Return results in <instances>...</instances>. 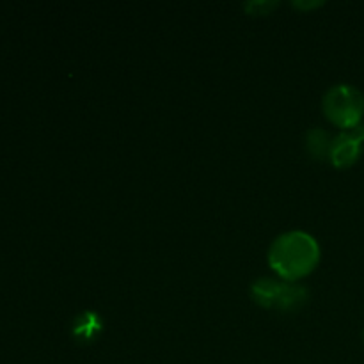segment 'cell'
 <instances>
[{"mask_svg":"<svg viewBox=\"0 0 364 364\" xmlns=\"http://www.w3.org/2000/svg\"><path fill=\"white\" fill-rule=\"evenodd\" d=\"M320 259V247L311 235L288 231L279 235L269 249V265L281 279L297 281L309 276Z\"/></svg>","mask_w":364,"mask_h":364,"instance_id":"cell-1","label":"cell"},{"mask_svg":"<svg viewBox=\"0 0 364 364\" xmlns=\"http://www.w3.org/2000/svg\"><path fill=\"white\" fill-rule=\"evenodd\" d=\"M251 297L256 304L279 313L299 311L308 301V291L301 284L276 277H259L252 283Z\"/></svg>","mask_w":364,"mask_h":364,"instance_id":"cell-2","label":"cell"},{"mask_svg":"<svg viewBox=\"0 0 364 364\" xmlns=\"http://www.w3.org/2000/svg\"><path fill=\"white\" fill-rule=\"evenodd\" d=\"M323 116L338 128L352 130L361 124L364 116V96L358 87L348 84L333 85L322 98Z\"/></svg>","mask_w":364,"mask_h":364,"instance_id":"cell-3","label":"cell"},{"mask_svg":"<svg viewBox=\"0 0 364 364\" xmlns=\"http://www.w3.org/2000/svg\"><path fill=\"white\" fill-rule=\"evenodd\" d=\"M364 144V123L358 124L352 130H343L333 139L329 160L338 169H347L354 166L363 153Z\"/></svg>","mask_w":364,"mask_h":364,"instance_id":"cell-4","label":"cell"},{"mask_svg":"<svg viewBox=\"0 0 364 364\" xmlns=\"http://www.w3.org/2000/svg\"><path fill=\"white\" fill-rule=\"evenodd\" d=\"M103 323L102 318L95 311H82L77 318L73 320L71 334L80 343H92L96 338L102 334Z\"/></svg>","mask_w":364,"mask_h":364,"instance_id":"cell-5","label":"cell"},{"mask_svg":"<svg viewBox=\"0 0 364 364\" xmlns=\"http://www.w3.org/2000/svg\"><path fill=\"white\" fill-rule=\"evenodd\" d=\"M331 144H333V137L322 128H313V130L308 132L306 148H308V153L313 159H329Z\"/></svg>","mask_w":364,"mask_h":364,"instance_id":"cell-6","label":"cell"},{"mask_svg":"<svg viewBox=\"0 0 364 364\" xmlns=\"http://www.w3.org/2000/svg\"><path fill=\"white\" fill-rule=\"evenodd\" d=\"M277 7V2H262V0H255V2H247L244 9L252 16H265L270 14Z\"/></svg>","mask_w":364,"mask_h":364,"instance_id":"cell-7","label":"cell"},{"mask_svg":"<svg viewBox=\"0 0 364 364\" xmlns=\"http://www.w3.org/2000/svg\"><path fill=\"white\" fill-rule=\"evenodd\" d=\"M363 340H364V333H363Z\"/></svg>","mask_w":364,"mask_h":364,"instance_id":"cell-8","label":"cell"}]
</instances>
